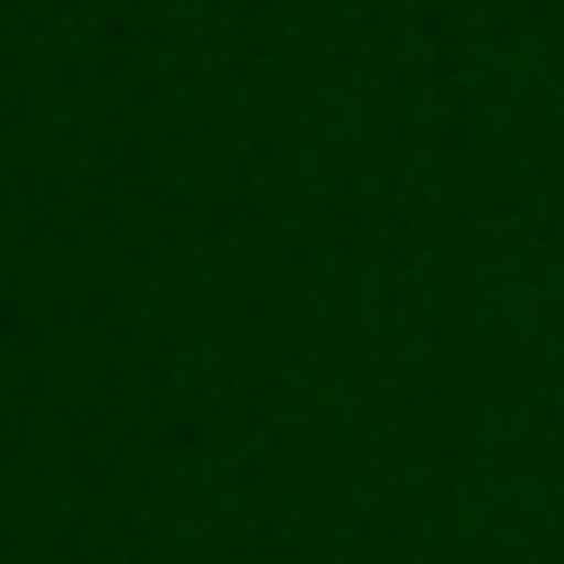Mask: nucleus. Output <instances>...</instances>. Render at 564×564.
<instances>
[]
</instances>
